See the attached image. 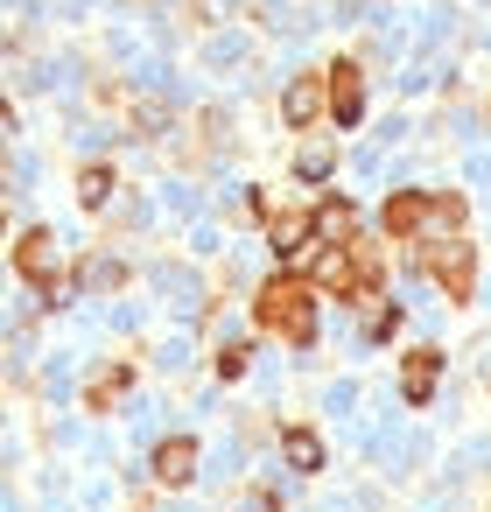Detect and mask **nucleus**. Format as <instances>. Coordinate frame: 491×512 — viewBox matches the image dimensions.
Wrapping results in <instances>:
<instances>
[{"mask_svg": "<svg viewBox=\"0 0 491 512\" xmlns=\"http://www.w3.org/2000/svg\"><path fill=\"white\" fill-rule=\"evenodd\" d=\"M316 225H323V211H267V246L295 260V253L316 239Z\"/></svg>", "mask_w": 491, "mask_h": 512, "instance_id": "obj_7", "label": "nucleus"}, {"mask_svg": "<svg viewBox=\"0 0 491 512\" xmlns=\"http://www.w3.org/2000/svg\"><path fill=\"white\" fill-rule=\"evenodd\" d=\"M323 106H330V78H302V85H288V99H281L288 127H309V120H323Z\"/></svg>", "mask_w": 491, "mask_h": 512, "instance_id": "obj_8", "label": "nucleus"}, {"mask_svg": "<svg viewBox=\"0 0 491 512\" xmlns=\"http://www.w3.org/2000/svg\"><path fill=\"white\" fill-rule=\"evenodd\" d=\"M106 197H113V169H99V162H92V169H78V204H85V211H99Z\"/></svg>", "mask_w": 491, "mask_h": 512, "instance_id": "obj_11", "label": "nucleus"}, {"mask_svg": "<svg viewBox=\"0 0 491 512\" xmlns=\"http://www.w3.org/2000/svg\"><path fill=\"white\" fill-rule=\"evenodd\" d=\"M253 316H260V330H274L288 344H309L316 337V288L309 281H267L253 295Z\"/></svg>", "mask_w": 491, "mask_h": 512, "instance_id": "obj_1", "label": "nucleus"}, {"mask_svg": "<svg viewBox=\"0 0 491 512\" xmlns=\"http://www.w3.org/2000/svg\"><path fill=\"white\" fill-rule=\"evenodd\" d=\"M120 281H127V267L106 260V253H92V260L78 267V288H120Z\"/></svg>", "mask_w": 491, "mask_h": 512, "instance_id": "obj_12", "label": "nucleus"}, {"mask_svg": "<svg viewBox=\"0 0 491 512\" xmlns=\"http://www.w3.org/2000/svg\"><path fill=\"white\" fill-rule=\"evenodd\" d=\"M393 323H400V309H393V302H372V309H365V337H386Z\"/></svg>", "mask_w": 491, "mask_h": 512, "instance_id": "obj_15", "label": "nucleus"}, {"mask_svg": "<svg viewBox=\"0 0 491 512\" xmlns=\"http://www.w3.org/2000/svg\"><path fill=\"white\" fill-rule=\"evenodd\" d=\"M155 477H162V484H190V477H197V442H190V435H169V442L155 449Z\"/></svg>", "mask_w": 491, "mask_h": 512, "instance_id": "obj_9", "label": "nucleus"}, {"mask_svg": "<svg viewBox=\"0 0 491 512\" xmlns=\"http://www.w3.org/2000/svg\"><path fill=\"white\" fill-rule=\"evenodd\" d=\"M421 274L442 288V295H470V281H477V253H470V239H442V246H421Z\"/></svg>", "mask_w": 491, "mask_h": 512, "instance_id": "obj_3", "label": "nucleus"}, {"mask_svg": "<svg viewBox=\"0 0 491 512\" xmlns=\"http://www.w3.org/2000/svg\"><path fill=\"white\" fill-rule=\"evenodd\" d=\"M428 218H463V197H442V190H400V197H386V211H379V225H386V239H414Z\"/></svg>", "mask_w": 491, "mask_h": 512, "instance_id": "obj_2", "label": "nucleus"}, {"mask_svg": "<svg viewBox=\"0 0 491 512\" xmlns=\"http://www.w3.org/2000/svg\"><path fill=\"white\" fill-rule=\"evenodd\" d=\"M323 78H330V120L337 127H358L365 120V78H358V64H330Z\"/></svg>", "mask_w": 491, "mask_h": 512, "instance_id": "obj_6", "label": "nucleus"}, {"mask_svg": "<svg viewBox=\"0 0 491 512\" xmlns=\"http://www.w3.org/2000/svg\"><path fill=\"white\" fill-rule=\"evenodd\" d=\"M295 176H309V183L330 176V148H302V155H295Z\"/></svg>", "mask_w": 491, "mask_h": 512, "instance_id": "obj_14", "label": "nucleus"}, {"mask_svg": "<svg viewBox=\"0 0 491 512\" xmlns=\"http://www.w3.org/2000/svg\"><path fill=\"white\" fill-rule=\"evenodd\" d=\"M281 456H288L295 470H323V442H316V428H288V435H281Z\"/></svg>", "mask_w": 491, "mask_h": 512, "instance_id": "obj_10", "label": "nucleus"}, {"mask_svg": "<svg viewBox=\"0 0 491 512\" xmlns=\"http://www.w3.org/2000/svg\"><path fill=\"white\" fill-rule=\"evenodd\" d=\"M120 386H127V365H113V372H99L85 400H92V407H106V400H120Z\"/></svg>", "mask_w": 491, "mask_h": 512, "instance_id": "obj_13", "label": "nucleus"}, {"mask_svg": "<svg viewBox=\"0 0 491 512\" xmlns=\"http://www.w3.org/2000/svg\"><path fill=\"white\" fill-rule=\"evenodd\" d=\"M15 267H22V274H29V281H36L43 295H57V239H50L43 225L15 239Z\"/></svg>", "mask_w": 491, "mask_h": 512, "instance_id": "obj_4", "label": "nucleus"}, {"mask_svg": "<svg viewBox=\"0 0 491 512\" xmlns=\"http://www.w3.org/2000/svg\"><path fill=\"white\" fill-rule=\"evenodd\" d=\"M435 379H442V351H435V344H414V351L400 358V393H407V407H428V400H435Z\"/></svg>", "mask_w": 491, "mask_h": 512, "instance_id": "obj_5", "label": "nucleus"}]
</instances>
